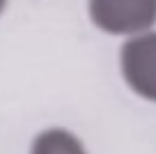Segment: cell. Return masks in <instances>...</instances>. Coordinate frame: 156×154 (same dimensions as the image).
<instances>
[{
    "mask_svg": "<svg viewBox=\"0 0 156 154\" xmlns=\"http://www.w3.org/2000/svg\"><path fill=\"white\" fill-rule=\"evenodd\" d=\"M7 5H9V0H0V16L5 14V9H7Z\"/></svg>",
    "mask_w": 156,
    "mask_h": 154,
    "instance_id": "obj_4",
    "label": "cell"
},
{
    "mask_svg": "<svg viewBox=\"0 0 156 154\" xmlns=\"http://www.w3.org/2000/svg\"><path fill=\"white\" fill-rule=\"evenodd\" d=\"M87 19L110 37H136L156 28V0H87Z\"/></svg>",
    "mask_w": 156,
    "mask_h": 154,
    "instance_id": "obj_1",
    "label": "cell"
},
{
    "mask_svg": "<svg viewBox=\"0 0 156 154\" xmlns=\"http://www.w3.org/2000/svg\"><path fill=\"white\" fill-rule=\"evenodd\" d=\"M28 154H90V149L76 131L55 124L32 136Z\"/></svg>",
    "mask_w": 156,
    "mask_h": 154,
    "instance_id": "obj_3",
    "label": "cell"
},
{
    "mask_svg": "<svg viewBox=\"0 0 156 154\" xmlns=\"http://www.w3.org/2000/svg\"><path fill=\"white\" fill-rule=\"evenodd\" d=\"M117 64L124 85L138 99L156 104V28L124 39Z\"/></svg>",
    "mask_w": 156,
    "mask_h": 154,
    "instance_id": "obj_2",
    "label": "cell"
}]
</instances>
